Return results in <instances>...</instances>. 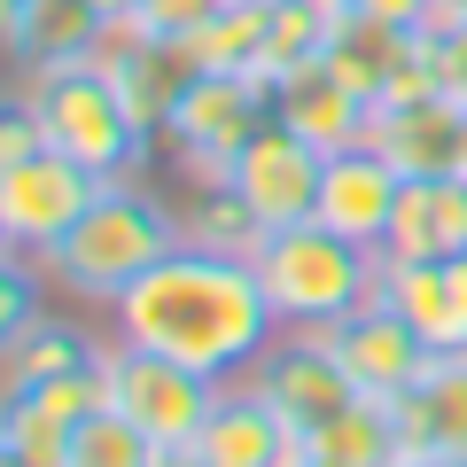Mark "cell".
<instances>
[{
  "label": "cell",
  "mask_w": 467,
  "mask_h": 467,
  "mask_svg": "<svg viewBox=\"0 0 467 467\" xmlns=\"http://www.w3.org/2000/svg\"><path fill=\"white\" fill-rule=\"evenodd\" d=\"M101 39H109V24L86 0H24L0 55L16 63V78H39V70H63V63H94Z\"/></svg>",
  "instance_id": "18"
},
{
  "label": "cell",
  "mask_w": 467,
  "mask_h": 467,
  "mask_svg": "<svg viewBox=\"0 0 467 467\" xmlns=\"http://www.w3.org/2000/svg\"><path fill=\"white\" fill-rule=\"evenodd\" d=\"M398 467H467V460H398Z\"/></svg>",
  "instance_id": "37"
},
{
  "label": "cell",
  "mask_w": 467,
  "mask_h": 467,
  "mask_svg": "<svg viewBox=\"0 0 467 467\" xmlns=\"http://www.w3.org/2000/svg\"><path fill=\"white\" fill-rule=\"evenodd\" d=\"M195 451L211 467H296L304 460V436L288 429V420L257 398V382L242 374V382L218 389V405H211V420H202Z\"/></svg>",
  "instance_id": "14"
},
{
  "label": "cell",
  "mask_w": 467,
  "mask_h": 467,
  "mask_svg": "<svg viewBox=\"0 0 467 467\" xmlns=\"http://www.w3.org/2000/svg\"><path fill=\"white\" fill-rule=\"evenodd\" d=\"M0 467H39V460H32V451H16L8 436H0Z\"/></svg>",
  "instance_id": "35"
},
{
  "label": "cell",
  "mask_w": 467,
  "mask_h": 467,
  "mask_svg": "<svg viewBox=\"0 0 467 467\" xmlns=\"http://www.w3.org/2000/svg\"><path fill=\"white\" fill-rule=\"evenodd\" d=\"M218 8H226V0H140L133 32H149V39H195Z\"/></svg>",
  "instance_id": "30"
},
{
  "label": "cell",
  "mask_w": 467,
  "mask_h": 467,
  "mask_svg": "<svg viewBox=\"0 0 467 467\" xmlns=\"http://www.w3.org/2000/svg\"><path fill=\"white\" fill-rule=\"evenodd\" d=\"M350 8H367L374 24H389V32H405V39H420L436 24V8H444V0H350Z\"/></svg>",
  "instance_id": "32"
},
{
  "label": "cell",
  "mask_w": 467,
  "mask_h": 467,
  "mask_svg": "<svg viewBox=\"0 0 467 467\" xmlns=\"http://www.w3.org/2000/svg\"><path fill=\"white\" fill-rule=\"evenodd\" d=\"M382 304L420 335L429 358H467V304L451 265H382Z\"/></svg>",
  "instance_id": "19"
},
{
  "label": "cell",
  "mask_w": 467,
  "mask_h": 467,
  "mask_svg": "<svg viewBox=\"0 0 467 467\" xmlns=\"http://www.w3.org/2000/svg\"><path fill=\"white\" fill-rule=\"evenodd\" d=\"M273 117H281L288 133H304L319 156L367 149V133H374V101H358L350 86H335L327 70H312V78L281 86V94H273Z\"/></svg>",
  "instance_id": "20"
},
{
  "label": "cell",
  "mask_w": 467,
  "mask_h": 467,
  "mask_svg": "<svg viewBox=\"0 0 467 467\" xmlns=\"http://www.w3.org/2000/svg\"><path fill=\"white\" fill-rule=\"evenodd\" d=\"M16 8L24 0H0V47H8V32H16Z\"/></svg>",
  "instance_id": "36"
},
{
  "label": "cell",
  "mask_w": 467,
  "mask_h": 467,
  "mask_svg": "<svg viewBox=\"0 0 467 467\" xmlns=\"http://www.w3.org/2000/svg\"><path fill=\"white\" fill-rule=\"evenodd\" d=\"M16 94L32 101V117H39V133H47L55 156L101 171V180H133V171L149 164V133L133 125L125 94L109 86L101 55H94V63L39 70V78H16Z\"/></svg>",
  "instance_id": "4"
},
{
  "label": "cell",
  "mask_w": 467,
  "mask_h": 467,
  "mask_svg": "<svg viewBox=\"0 0 467 467\" xmlns=\"http://www.w3.org/2000/svg\"><path fill=\"white\" fill-rule=\"evenodd\" d=\"M250 382H257V398H265L296 436H312L319 420H335L350 398H358L350 374L335 367V350L319 343V335H296V327H281L265 343V358L250 367Z\"/></svg>",
  "instance_id": "9"
},
{
  "label": "cell",
  "mask_w": 467,
  "mask_h": 467,
  "mask_svg": "<svg viewBox=\"0 0 467 467\" xmlns=\"http://www.w3.org/2000/svg\"><path fill=\"white\" fill-rule=\"evenodd\" d=\"M327 24H335V0H273L265 8V47H257L250 78L265 86V94L312 78L319 55H327Z\"/></svg>",
  "instance_id": "22"
},
{
  "label": "cell",
  "mask_w": 467,
  "mask_h": 467,
  "mask_svg": "<svg viewBox=\"0 0 467 467\" xmlns=\"http://www.w3.org/2000/svg\"><path fill=\"white\" fill-rule=\"evenodd\" d=\"M94 374H101V405H109V413H125L156 451L195 444L202 420H211V405H218V389H226V382H211V374L180 367V358H156V350L117 343V335L101 343Z\"/></svg>",
  "instance_id": "5"
},
{
  "label": "cell",
  "mask_w": 467,
  "mask_h": 467,
  "mask_svg": "<svg viewBox=\"0 0 467 467\" xmlns=\"http://www.w3.org/2000/svg\"><path fill=\"white\" fill-rule=\"evenodd\" d=\"M374 257L382 265H451V257H467V180H405Z\"/></svg>",
  "instance_id": "16"
},
{
  "label": "cell",
  "mask_w": 467,
  "mask_h": 467,
  "mask_svg": "<svg viewBox=\"0 0 467 467\" xmlns=\"http://www.w3.org/2000/svg\"><path fill=\"white\" fill-rule=\"evenodd\" d=\"M101 358V343L78 327V319H55V312H39L32 327L16 335V343L0 350V405L8 398H24V389H39V382H55V374H78V367H94Z\"/></svg>",
  "instance_id": "23"
},
{
  "label": "cell",
  "mask_w": 467,
  "mask_h": 467,
  "mask_svg": "<svg viewBox=\"0 0 467 467\" xmlns=\"http://www.w3.org/2000/svg\"><path fill=\"white\" fill-rule=\"evenodd\" d=\"M304 467H398V420H389V405L350 398L335 420H319L304 436Z\"/></svg>",
  "instance_id": "24"
},
{
  "label": "cell",
  "mask_w": 467,
  "mask_h": 467,
  "mask_svg": "<svg viewBox=\"0 0 467 467\" xmlns=\"http://www.w3.org/2000/svg\"><path fill=\"white\" fill-rule=\"evenodd\" d=\"M39 288H47V273H39V257L24 250H0V350L16 343L24 327H32L47 304H39Z\"/></svg>",
  "instance_id": "29"
},
{
  "label": "cell",
  "mask_w": 467,
  "mask_h": 467,
  "mask_svg": "<svg viewBox=\"0 0 467 467\" xmlns=\"http://www.w3.org/2000/svg\"><path fill=\"white\" fill-rule=\"evenodd\" d=\"M319 171H327V156H319L304 133H288L281 117H265V125L250 133V149L234 156L226 187L265 218V234H281V226H304V218L319 211Z\"/></svg>",
  "instance_id": "8"
},
{
  "label": "cell",
  "mask_w": 467,
  "mask_h": 467,
  "mask_svg": "<svg viewBox=\"0 0 467 467\" xmlns=\"http://www.w3.org/2000/svg\"><path fill=\"white\" fill-rule=\"evenodd\" d=\"M319 343L335 350V367L350 374V389L374 405H389L405 382H413L420 367H429V350H420V335L405 327L398 312H389L382 296H367L358 312H343L335 327H319Z\"/></svg>",
  "instance_id": "10"
},
{
  "label": "cell",
  "mask_w": 467,
  "mask_h": 467,
  "mask_svg": "<svg viewBox=\"0 0 467 467\" xmlns=\"http://www.w3.org/2000/svg\"><path fill=\"white\" fill-rule=\"evenodd\" d=\"M156 467H211V460H202L195 444H180V451H156Z\"/></svg>",
  "instance_id": "34"
},
{
  "label": "cell",
  "mask_w": 467,
  "mask_h": 467,
  "mask_svg": "<svg viewBox=\"0 0 467 467\" xmlns=\"http://www.w3.org/2000/svg\"><path fill=\"white\" fill-rule=\"evenodd\" d=\"M0 250H8V234H0Z\"/></svg>",
  "instance_id": "38"
},
{
  "label": "cell",
  "mask_w": 467,
  "mask_h": 467,
  "mask_svg": "<svg viewBox=\"0 0 467 467\" xmlns=\"http://www.w3.org/2000/svg\"><path fill=\"white\" fill-rule=\"evenodd\" d=\"M171 250H180V211H171L164 195H149V187H133V180H109L86 202L78 226L39 257V273H47V288H63V296L109 304Z\"/></svg>",
  "instance_id": "2"
},
{
  "label": "cell",
  "mask_w": 467,
  "mask_h": 467,
  "mask_svg": "<svg viewBox=\"0 0 467 467\" xmlns=\"http://www.w3.org/2000/svg\"><path fill=\"white\" fill-rule=\"evenodd\" d=\"M374 156H389L398 180H467V109L444 94L405 101V109H374Z\"/></svg>",
  "instance_id": "12"
},
{
  "label": "cell",
  "mask_w": 467,
  "mask_h": 467,
  "mask_svg": "<svg viewBox=\"0 0 467 467\" xmlns=\"http://www.w3.org/2000/svg\"><path fill=\"white\" fill-rule=\"evenodd\" d=\"M460 8H467V0H460Z\"/></svg>",
  "instance_id": "39"
},
{
  "label": "cell",
  "mask_w": 467,
  "mask_h": 467,
  "mask_svg": "<svg viewBox=\"0 0 467 467\" xmlns=\"http://www.w3.org/2000/svg\"><path fill=\"white\" fill-rule=\"evenodd\" d=\"M405 47H413L405 32H389V24H374L367 8L335 0V24H327V55H319V70H327L335 86H350L358 101H382V86H389V70L405 63Z\"/></svg>",
  "instance_id": "21"
},
{
  "label": "cell",
  "mask_w": 467,
  "mask_h": 467,
  "mask_svg": "<svg viewBox=\"0 0 467 467\" xmlns=\"http://www.w3.org/2000/svg\"><path fill=\"white\" fill-rule=\"evenodd\" d=\"M86 8H94L101 24H133V8H140V0H86Z\"/></svg>",
  "instance_id": "33"
},
{
  "label": "cell",
  "mask_w": 467,
  "mask_h": 467,
  "mask_svg": "<svg viewBox=\"0 0 467 467\" xmlns=\"http://www.w3.org/2000/svg\"><path fill=\"white\" fill-rule=\"evenodd\" d=\"M109 335L156 358H180V367L211 374V382H242V374L265 358V343L281 335L265 288H257L250 257H218V250H171L140 273L125 296L101 304Z\"/></svg>",
  "instance_id": "1"
},
{
  "label": "cell",
  "mask_w": 467,
  "mask_h": 467,
  "mask_svg": "<svg viewBox=\"0 0 467 467\" xmlns=\"http://www.w3.org/2000/svg\"><path fill=\"white\" fill-rule=\"evenodd\" d=\"M250 265H257V288H265L273 319L296 327V335H319L343 312H358L367 296H382V257L343 242V234H327L319 218L265 234V250Z\"/></svg>",
  "instance_id": "3"
},
{
  "label": "cell",
  "mask_w": 467,
  "mask_h": 467,
  "mask_svg": "<svg viewBox=\"0 0 467 467\" xmlns=\"http://www.w3.org/2000/svg\"><path fill=\"white\" fill-rule=\"evenodd\" d=\"M420 47H429L436 94L467 109V8H460V0H444V8H436V24L420 32Z\"/></svg>",
  "instance_id": "28"
},
{
  "label": "cell",
  "mask_w": 467,
  "mask_h": 467,
  "mask_svg": "<svg viewBox=\"0 0 467 467\" xmlns=\"http://www.w3.org/2000/svg\"><path fill=\"white\" fill-rule=\"evenodd\" d=\"M101 187H109L101 171L70 164V156H55V149L8 164V171H0V234H8V250L47 257L55 242L86 218V202H94Z\"/></svg>",
  "instance_id": "7"
},
{
  "label": "cell",
  "mask_w": 467,
  "mask_h": 467,
  "mask_svg": "<svg viewBox=\"0 0 467 467\" xmlns=\"http://www.w3.org/2000/svg\"><path fill=\"white\" fill-rule=\"evenodd\" d=\"M398 195H405V180L389 171V156L343 149V156H327V171H319V211L312 218L327 234H343V242H358V250H382Z\"/></svg>",
  "instance_id": "15"
},
{
  "label": "cell",
  "mask_w": 467,
  "mask_h": 467,
  "mask_svg": "<svg viewBox=\"0 0 467 467\" xmlns=\"http://www.w3.org/2000/svg\"><path fill=\"white\" fill-rule=\"evenodd\" d=\"M273 117V94L242 70H195V86L180 94L164 125V149L180 156L187 187H226L234 180V156L250 149V133Z\"/></svg>",
  "instance_id": "6"
},
{
  "label": "cell",
  "mask_w": 467,
  "mask_h": 467,
  "mask_svg": "<svg viewBox=\"0 0 467 467\" xmlns=\"http://www.w3.org/2000/svg\"><path fill=\"white\" fill-rule=\"evenodd\" d=\"M296 467H304V460H296Z\"/></svg>",
  "instance_id": "40"
},
{
  "label": "cell",
  "mask_w": 467,
  "mask_h": 467,
  "mask_svg": "<svg viewBox=\"0 0 467 467\" xmlns=\"http://www.w3.org/2000/svg\"><path fill=\"white\" fill-rule=\"evenodd\" d=\"M398 460H467V358H429L389 398Z\"/></svg>",
  "instance_id": "13"
},
{
  "label": "cell",
  "mask_w": 467,
  "mask_h": 467,
  "mask_svg": "<svg viewBox=\"0 0 467 467\" xmlns=\"http://www.w3.org/2000/svg\"><path fill=\"white\" fill-rule=\"evenodd\" d=\"M39 149H47V133H39L32 101H24V94H8V101H0V171H8V164H24V156H39Z\"/></svg>",
  "instance_id": "31"
},
{
  "label": "cell",
  "mask_w": 467,
  "mask_h": 467,
  "mask_svg": "<svg viewBox=\"0 0 467 467\" xmlns=\"http://www.w3.org/2000/svg\"><path fill=\"white\" fill-rule=\"evenodd\" d=\"M265 8H273V0H226V8L187 39L195 70H242V78H250L257 47H265Z\"/></svg>",
  "instance_id": "26"
},
{
  "label": "cell",
  "mask_w": 467,
  "mask_h": 467,
  "mask_svg": "<svg viewBox=\"0 0 467 467\" xmlns=\"http://www.w3.org/2000/svg\"><path fill=\"white\" fill-rule=\"evenodd\" d=\"M180 242L187 250H218V257H257L265 250V218L234 187H195V202L180 211Z\"/></svg>",
  "instance_id": "25"
},
{
  "label": "cell",
  "mask_w": 467,
  "mask_h": 467,
  "mask_svg": "<svg viewBox=\"0 0 467 467\" xmlns=\"http://www.w3.org/2000/svg\"><path fill=\"white\" fill-rule=\"evenodd\" d=\"M101 405V374L94 367H78V374H55V382H39V389H24V398H8L0 405V436L16 451H32L39 467H63V451H70V436H78V420Z\"/></svg>",
  "instance_id": "17"
},
{
  "label": "cell",
  "mask_w": 467,
  "mask_h": 467,
  "mask_svg": "<svg viewBox=\"0 0 467 467\" xmlns=\"http://www.w3.org/2000/svg\"><path fill=\"white\" fill-rule=\"evenodd\" d=\"M101 70H109V86L125 94V109H133V125L149 140L171 125L180 94L195 86V55H187V39H149V32H133V24H109V39H101Z\"/></svg>",
  "instance_id": "11"
},
{
  "label": "cell",
  "mask_w": 467,
  "mask_h": 467,
  "mask_svg": "<svg viewBox=\"0 0 467 467\" xmlns=\"http://www.w3.org/2000/svg\"><path fill=\"white\" fill-rule=\"evenodd\" d=\"M63 467H156V444H149V436H140L125 413L94 405V413L78 420V436H70Z\"/></svg>",
  "instance_id": "27"
}]
</instances>
